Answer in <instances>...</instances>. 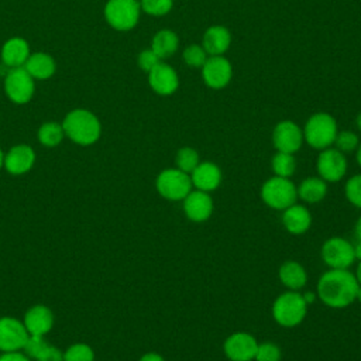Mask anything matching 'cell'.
<instances>
[{
	"label": "cell",
	"instance_id": "1",
	"mask_svg": "<svg viewBox=\"0 0 361 361\" xmlns=\"http://www.w3.org/2000/svg\"><path fill=\"white\" fill-rule=\"evenodd\" d=\"M358 282L348 269H329L324 272L316 286L317 298L329 307L341 309L355 302Z\"/></svg>",
	"mask_w": 361,
	"mask_h": 361
},
{
	"label": "cell",
	"instance_id": "2",
	"mask_svg": "<svg viewBox=\"0 0 361 361\" xmlns=\"http://www.w3.org/2000/svg\"><path fill=\"white\" fill-rule=\"evenodd\" d=\"M65 134L76 144L90 145L96 142L102 133L99 118L89 110L76 109L68 113L62 123Z\"/></svg>",
	"mask_w": 361,
	"mask_h": 361
},
{
	"label": "cell",
	"instance_id": "3",
	"mask_svg": "<svg viewBox=\"0 0 361 361\" xmlns=\"http://www.w3.org/2000/svg\"><path fill=\"white\" fill-rule=\"evenodd\" d=\"M307 313V303L300 290H286L272 305V317L282 327H295L303 322Z\"/></svg>",
	"mask_w": 361,
	"mask_h": 361
},
{
	"label": "cell",
	"instance_id": "4",
	"mask_svg": "<svg viewBox=\"0 0 361 361\" xmlns=\"http://www.w3.org/2000/svg\"><path fill=\"white\" fill-rule=\"evenodd\" d=\"M337 123L329 113H314L303 127V140L314 149H324L334 144L337 135Z\"/></svg>",
	"mask_w": 361,
	"mask_h": 361
},
{
	"label": "cell",
	"instance_id": "5",
	"mask_svg": "<svg viewBox=\"0 0 361 361\" xmlns=\"http://www.w3.org/2000/svg\"><path fill=\"white\" fill-rule=\"evenodd\" d=\"M262 202L275 210H285L298 199V189L289 178L274 175L261 186Z\"/></svg>",
	"mask_w": 361,
	"mask_h": 361
},
{
	"label": "cell",
	"instance_id": "6",
	"mask_svg": "<svg viewBox=\"0 0 361 361\" xmlns=\"http://www.w3.org/2000/svg\"><path fill=\"white\" fill-rule=\"evenodd\" d=\"M155 186L158 193L166 200H183L193 188L190 175L178 168H168L159 172Z\"/></svg>",
	"mask_w": 361,
	"mask_h": 361
},
{
	"label": "cell",
	"instance_id": "7",
	"mask_svg": "<svg viewBox=\"0 0 361 361\" xmlns=\"http://www.w3.org/2000/svg\"><path fill=\"white\" fill-rule=\"evenodd\" d=\"M140 11L141 6L137 0H109L104 7V17L113 28L128 31L138 23Z\"/></svg>",
	"mask_w": 361,
	"mask_h": 361
},
{
	"label": "cell",
	"instance_id": "8",
	"mask_svg": "<svg viewBox=\"0 0 361 361\" xmlns=\"http://www.w3.org/2000/svg\"><path fill=\"white\" fill-rule=\"evenodd\" d=\"M322 259L331 269H348L354 262L353 244L341 237L326 240L320 250Z\"/></svg>",
	"mask_w": 361,
	"mask_h": 361
},
{
	"label": "cell",
	"instance_id": "9",
	"mask_svg": "<svg viewBox=\"0 0 361 361\" xmlns=\"http://www.w3.org/2000/svg\"><path fill=\"white\" fill-rule=\"evenodd\" d=\"M4 89L11 102L24 104L30 102L34 94V78L25 71L24 66L10 68L6 75Z\"/></svg>",
	"mask_w": 361,
	"mask_h": 361
},
{
	"label": "cell",
	"instance_id": "10",
	"mask_svg": "<svg viewBox=\"0 0 361 361\" xmlns=\"http://www.w3.org/2000/svg\"><path fill=\"white\" fill-rule=\"evenodd\" d=\"M317 175L326 182H338L347 172V159L337 148H324L316 161Z\"/></svg>",
	"mask_w": 361,
	"mask_h": 361
},
{
	"label": "cell",
	"instance_id": "11",
	"mask_svg": "<svg viewBox=\"0 0 361 361\" xmlns=\"http://www.w3.org/2000/svg\"><path fill=\"white\" fill-rule=\"evenodd\" d=\"M200 69L204 85L216 90L226 87L233 76V66L223 55L209 56Z\"/></svg>",
	"mask_w": 361,
	"mask_h": 361
},
{
	"label": "cell",
	"instance_id": "12",
	"mask_svg": "<svg viewBox=\"0 0 361 361\" xmlns=\"http://www.w3.org/2000/svg\"><path fill=\"white\" fill-rule=\"evenodd\" d=\"M303 141V130L292 120H282L274 127L272 144L276 151L295 154Z\"/></svg>",
	"mask_w": 361,
	"mask_h": 361
},
{
	"label": "cell",
	"instance_id": "13",
	"mask_svg": "<svg viewBox=\"0 0 361 361\" xmlns=\"http://www.w3.org/2000/svg\"><path fill=\"white\" fill-rule=\"evenodd\" d=\"M257 347L258 343L254 336L245 331L230 334L223 344L224 354L231 361H252L255 358Z\"/></svg>",
	"mask_w": 361,
	"mask_h": 361
},
{
	"label": "cell",
	"instance_id": "14",
	"mask_svg": "<svg viewBox=\"0 0 361 361\" xmlns=\"http://www.w3.org/2000/svg\"><path fill=\"white\" fill-rule=\"evenodd\" d=\"M30 334L23 322L14 317L0 319V350L4 353L24 348Z\"/></svg>",
	"mask_w": 361,
	"mask_h": 361
},
{
	"label": "cell",
	"instance_id": "15",
	"mask_svg": "<svg viewBox=\"0 0 361 361\" xmlns=\"http://www.w3.org/2000/svg\"><path fill=\"white\" fill-rule=\"evenodd\" d=\"M148 83L155 93L161 96H169L178 90L179 76L171 65L161 61L148 72Z\"/></svg>",
	"mask_w": 361,
	"mask_h": 361
},
{
	"label": "cell",
	"instance_id": "16",
	"mask_svg": "<svg viewBox=\"0 0 361 361\" xmlns=\"http://www.w3.org/2000/svg\"><path fill=\"white\" fill-rule=\"evenodd\" d=\"M183 212L190 221L203 223L209 220L213 213V200L207 192L190 190L189 195L182 200Z\"/></svg>",
	"mask_w": 361,
	"mask_h": 361
},
{
	"label": "cell",
	"instance_id": "17",
	"mask_svg": "<svg viewBox=\"0 0 361 361\" xmlns=\"http://www.w3.org/2000/svg\"><path fill=\"white\" fill-rule=\"evenodd\" d=\"M192 185L197 190L212 192L221 183V171L214 162H199V165L190 172Z\"/></svg>",
	"mask_w": 361,
	"mask_h": 361
},
{
	"label": "cell",
	"instance_id": "18",
	"mask_svg": "<svg viewBox=\"0 0 361 361\" xmlns=\"http://www.w3.org/2000/svg\"><path fill=\"white\" fill-rule=\"evenodd\" d=\"M35 161V154L30 145L21 144L13 147L4 155V166L13 175H21L28 172Z\"/></svg>",
	"mask_w": 361,
	"mask_h": 361
},
{
	"label": "cell",
	"instance_id": "19",
	"mask_svg": "<svg viewBox=\"0 0 361 361\" xmlns=\"http://www.w3.org/2000/svg\"><path fill=\"white\" fill-rule=\"evenodd\" d=\"M23 323L30 336H45L52 329L54 316L47 306L37 305L27 310Z\"/></svg>",
	"mask_w": 361,
	"mask_h": 361
},
{
	"label": "cell",
	"instance_id": "20",
	"mask_svg": "<svg viewBox=\"0 0 361 361\" xmlns=\"http://www.w3.org/2000/svg\"><path fill=\"white\" fill-rule=\"evenodd\" d=\"M282 212V224L288 233L299 235L309 230L312 224V214L303 204L293 203Z\"/></svg>",
	"mask_w": 361,
	"mask_h": 361
},
{
	"label": "cell",
	"instance_id": "21",
	"mask_svg": "<svg viewBox=\"0 0 361 361\" xmlns=\"http://www.w3.org/2000/svg\"><path fill=\"white\" fill-rule=\"evenodd\" d=\"M231 44V34L223 25H212L203 34L202 47L209 56L223 55Z\"/></svg>",
	"mask_w": 361,
	"mask_h": 361
},
{
	"label": "cell",
	"instance_id": "22",
	"mask_svg": "<svg viewBox=\"0 0 361 361\" xmlns=\"http://www.w3.org/2000/svg\"><path fill=\"white\" fill-rule=\"evenodd\" d=\"M24 351L28 358L37 361H63V354L54 345L44 340V336H30Z\"/></svg>",
	"mask_w": 361,
	"mask_h": 361
},
{
	"label": "cell",
	"instance_id": "23",
	"mask_svg": "<svg viewBox=\"0 0 361 361\" xmlns=\"http://www.w3.org/2000/svg\"><path fill=\"white\" fill-rule=\"evenodd\" d=\"M30 56V48L25 39L23 38H10L4 42L1 48V59L3 63L8 68L24 66Z\"/></svg>",
	"mask_w": 361,
	"mask_h": 361
},
{
	"label": "cell",
	"instance_id": "24",
	"mask_svg": "<svg viewBox=\"0 0 361 361\" xmlns=\"http://www.w3.org/2000/svg\"><path fill=\"white\" fill-rule=\"evenodd\" d=\"M279 279L289 290H300L307 282L305 268L296 261H285L279 267Z\"/></svg>",
	"mask_w": 361,
	"mask_h": 361
},
{
	"label": "cell",
	"instance_id": "25",
	"mask_svg": "<svg viewBox=\"0 0 361 361\" xmlns=\"http://www.w3.org/2000/svg\"><path fill=\"white\" fill-rule=\"evenodd\" d=\"M24 68L34 79H48L54 75L56 66L52 56L45 52H35L28 56Z\"/></svg>",
	"mask_w": 361,
	"mask_h": 361
},
{
	"label": "cell",
	"instance_id": "26",
	"mask_svg": "<svg viewBox=\"0 0 361 361\" xmlns=\"http://www.w3.org/2000/svg\"><path fill=\"white\" fill-rule=\"evenodd\" d=\"M298 189V197L306 203H317L326 197L327 182L320 176H310L300 182Z\"/></svg>",
	"mask_w": 361,
	"mask_h": 361
},
{
	"label": "cell",
	"instance_id": "27",
	"mask_svg": "<svg viewBox=\"0 0 361 361\" xmlns=\"http://www.w3.org/2000/svg\"><path fill=\"white\" fill-rule=\"evenodd\" d=\"M179 47V38L172 30H159L151 42V49L158 55V58L166 59L172 56Z\"/></svg>",
	"mask_w": 361,
	"mask_h": 361
},
{
	"label": "cell",
	"instance_id": "28",
	"mask_svg": "<svg viewBox=\"0 0 361 361\" xmlns=\"http://www.w3.org/2000/svg\"><path fill=\"white\" fill-rule=\"evenodd\" d=\"M271 168L274 175L282 178H290L296 171V159L293 154L278 151L271 159Z\"/></svg>",
	"mask_w": 361,
	"mask_h": 361
},
{
	"label": "cell",
	"instance_id": "29",
	"mask_svg": "<svg viewBox=\"0 0 361 361\" xmlns=\"http://www.w3.org/2000/svg\"><path fill=\"white\" fill-rule=\"evenodd\" d=\"M65 135L62 124H58L55 121L44 123L38 130V140L45 147H55L58 145Z\"/></svg>",
	"mask_w": 361,
	"mask_h": 361
},
{
	"label": "cell",
	"instance_id": "30",
	"mask_svg": "<svg viewBox=\"0 0 361 361\" xmlns=\"http://www.w3.org/2000/svg\"><path fill=\"white\" fill-rule=\"evenodd\" d=\"M175 162H176V168L180 169L182 172H186L190 175V172L199 165L200 158L199 154L195 148L192 147H182L175 157Z\"/></svg>",
	"mask_w": 361,
	"mask_h": 361
},
{
	"label": "cell",
	"instance_id": "31",
	"mask_svg": "<svg viewBox=\"0 0 361 361\" xmlns=\"http://www.w3.org/2000/svg\"><path fill=\"white\" fill-rule=\"evenodd\" d=\"M183 62L190 68H202L209 58L204 48L199 44H190L188 45L182 52Z\"/></svg>",
	"mask_w": 361,
	"mask_h": 361
},
{
	"label": "cell",
	"instance_id": "32",
	"mask_svg": "<svg viewBox=\"0 0 361 361\" xmlns=\"http://www.w3.org/2000/svg\"><path fill=\"white\" fill-rule=\"evenodd\" d=\"M141 10L149 16H165L173 7V0H141Z\"/></svg>",
	"mask_w": 361,
	"mask_h": 361
},
{
	"label": "cell",
	"instance_id": "33",
	"mask_svg": "<svg viewBox=\"0 0 361 361\" xmlns=\"http://www.w3.org/2000/svg\"><path fill=\"white\" fill-rule=\"evenodd\" d=\"M63 361H93V350L83 343L72 344L63 353Z\"/></svg>",
	"mask_w": 361,
	"mask_h": 361
},
{
	"label": "cell",
	"instance_id": "34",
	"mask_svg": "<svg viewBox=\"0 0 361 361\" xmlns=\"http://www.w3.org/2000/svg\"><path fill=\"white\" fill-rule=\"evenodd\" d=\"M334 144H336V148L340 152L348 154V152H353V151L357 149L360 141H358V137H357L355 133L345 130V131H338L337 133Z\"/></svg>",
	"mask_w": 361,
	"mask_h": 361
},
{
	"label": "cell",
	"instance_id": "35",
	"mask_svg": "<svg viewBox=\"0 0 361 361\" xmlns=\"http://www.w3.org/2000/svg\"><path fill=\"white\" fill-rule=\"evenodd\" d=\"M344 193L347 200L355 206L361 209V173L351 176L344 186Z\"/></svg>",
	"mask_w": 361,
	"mask_h": 361
},
{
	"label": "cell",
	"instance_id": "36",
	"mask_svg": "<svg viewBox=\"0 0 361 361\" xmlns=\"http://www.w3.org/2000/svg\"><path fill=\"white\" fill-rule=\"evenodd\" d=\"M255 361H281V348L271 341L258 344L255 353Z\"/></svg>",
	"mask_w": 361,
	"mask_h": 361
},
{
	"label": "cell",
	"instance_id": "37",
	"mask_svg": "<svg viewBox=\"0 0 361 361\" xmlns=\"http://www.w3.org/2000/svg\"><path fill=\"white\" fill-rule=\"evenodd\" d=\"M161 62V59L158 58V55L149 48V49H144L142 52H140L138 55V66L144 71V72H149L152 68H155L158 63Z\"/></svg>",
	"mask_w": 361,
	"mask_h": 361
},
{
	"label": "cell",
	"instance_id": "38",
	"mask_svg": "<svg viewBox=\"0 0 361 361\" xmlns=\"http://www.w3.org/2000/svg\"><path fill=\"white\" fill-rule=\"evenodd\" d=\"M0 361H30V358L27 355H23L21 353L11 351V353H4L3 355H0Z\"/></svg>",
	"mask_w": 361,
	"mask_h": 361
},
{
	"label": "cell",
	"instance_id": "39",
	"mask_svg": "<svg viewBox=\"0 0 361 361\" xmlns=\"http://www.w3.org/2000/svg\"><path fill=\"white\" fill-rule=\"evenodd\" d=\"M140 361H165V360L157 353H147L140 358Z\"/></svg>",
	"mask_w": 361,
	"mask_h": 361
},
{
	"label": "cell",
	"instance_id": "40",
	"mask_svg": "<svg viewBox=\"0 0 361 361\" xmlns=\"http://www.w3.org/2000/svg\"><path fill=\"white\" fill-rule=\"evenodd\" d=\"M354 248V258L361 261V240H358L355 244H353Z\"/></svg>",
	"mask_w": 361,
	"mask_h": 361
},
{
	"label": "cell",
	"instance_id": "41",
	"mask_svg": "<svg viewBox=\"0 0 361 361\" xmlns=\"http://www.w3.org/2000/svg\"><path fill=\"white\" fill-rule=\"evenodd\" d=\"M305 302L309 305V303H313L314 299L317 298V293H312V292H306V293H302Z\"/></svg>",
	"mask_w": 361,
	"mask_h": 361
},
{
	"label": "cell",
	"instance_id": "42",
	"mask_svg": "<svg viewBox=\"0 0 361 361\" xmlns=\"http://www.w3.org/2000/svg\"><path fill=\"white\" fill-rule=\"evenodd\" d=\"M354 233H355V235H357V240H361V217H358V220L355 221Z\"/></svg>",
	"mask_w": 361,
	"mask_h": 361
},
{
	"label": "cell",
	"instance_id": "43",
	"mask_svg": "<svg viewBox=\"0 0 361 361\" xmlns=\"http://www.w3.org/2000/svg\"><path fill=\"white\" fill-rule=\"evenodd\" d=\"M355 279L358 282V285H361V261L357 265V271H355Z\"/></svg>",
	"mask_w": 361,
	"mask_h": 361
},
{
	"label": "cell",
	"instance_id": "44",
	"mask_svg": "<svg viewBox=\"0 0 361 361\" xmlns=\"http://www.w3.org/2000/svg\"><path fill=\"white\" fill-rule=\"evenodd\" d=\"M357 162L361 166V144H358V147H357Z\"/></svg>",
	"mask_w": 361,
	"mask_h": 361
},
{
	"label": "cell",
	"instance_id": "45",
	"mask_svg": "<svg viewBox=\"0 0 361 361\" xmlns=\"http://www.w3.org/2000/svg\"><path fill=\"white\" fill-rule=\"evenodd\" d=\"M355 300H358L361 303V285H358L357 292H355Z\"/></svg>",
	"mask_w": 361,
	"mask_h": 361
},
{
	"label": "cell",
	"instance_id": "46",
	"mask_svg": "<svg viewBox=\"0 0 361 361\" xmlns=\"http://www.w3.org/2000/svg\"><path fill=\"white\" fill-rule=\"evenodd\" d=\"M355 124H357V127H358V130L361 131V111L358 113V116H357V118H355Z\"/></svg>",
	"mask_w": 361,
	"mask_h": 361
},
{
	"label": "cell",
	"instance_id": "47",
	"mask_svg": "<svg viewBox=\"0 0 361 361\" xmlns=\"http://www.w3.org/2000/svg\"><path fill=\"white\" fill-rule=\"evenodd\" d=\"M3 164H4V155H3V151L0 149V168L3 166Z\"/></svg>",
	"mask_w": 361,
	"mask_h": 361
}]
</instances>
